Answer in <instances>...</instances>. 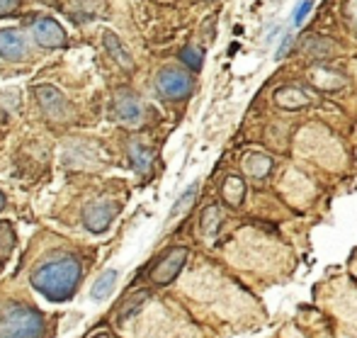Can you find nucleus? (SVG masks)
Here are the masks:
<instances>
[{"instance_id":"20e7f679","label":"nucleus","mask_w":357,"mask_h":338,"mask_svg":"<svg viewBox=\"0 0 357 338\" xmlns=\"http://www.w3.org/2000/svg\"><path fill=\"white\" fill-rule=\"evenodd\" d=\"M34 95H37V103L47 119H52V122H66V119H71L73 108L61 90H56L54 85H37Z\"/></svg>"},{"instance_id":"7ed1b4c3","label":"nucleus","mask_w":357,"mask_h":338,"mask_svg":"<svg viewBox=\"0 0 357 338\" xmlns=\"http://www.w3.org/2000/svg\"><path fill=\"white\" fill-rule=\"evenodd\" d=\"M195 88V80L188 71L165 66L155 75V90L163 95L165 100H185Z\"/></svg>"},{"instance_id":"5701e85b","label":"nucleus","mask_w":357,"mask_h":338,"mask_svg":"<svg viewBox=\"0 0 357 338\" xmlns=\"http://www.w3.org/2000/svg\"><path fill=\"white\" fill-rule=\"evenodd\" d=\"M291 42H294V39H291V34H289V32H287L284 37L280 39V47H278V52H275V59H278V61H282V59L287 57V52H289Z\"/></svg>"},{"instance_id":"6e6552de","label":"nucleus","mask_w":357,"mask_h":338,"mask_svg":"<svg viewBox=\"0 0 357 338\" xmlns=\"http://www.w3.org/2000/svg\"><path fill=\"white\" fill-rule=\"evenodd\" d=\"M114 110H117V117L122 119L124 124H129V127L142 124V119H144L142 100H139L134 93H129V90H122V93L117 95V100H114Z\"/></svg>"},{"instance_id":"b1692460","label":"nucleus","mask_w":357,"mask_h":338,"mask_svg":"<svg viewBox=\"0 0 357 338\" xmlns=\"http://www.w3.org/2000/svg\"><path fill=\"white\" fill-rule=\"evenodd\" d=\"M17 8H20V0H0V17L13 15Z\"/></svg>"},{"instance_id":"393cba45","label":"nucleus","mask_w":357,"mask_h":338,"mask_svg":"<svg viewBox=\"0 0 357 338\" xmlns=\"http://www.w3.org/2000/svg\"><path fill=\"white\" fill-rule=\"evenodd\" d=\"M3 207H5V195L0 193V210H3Z\"/></svg>"},{"instance_id":"2eb2a0df","label":"nucleus","mask_w":357,"mask_h":338,"mask_svg":"<svg viewBox=\"0 0 357 338\" xmlns=\"http://www.w3.org/2000/svg\"><path fill=\"white\" fill-rule=\"evenodd\" d=\"M221 221H224V216H221V207L219 205H209L207 210L202 212V234H204V239H209V241L216 239Z\"/></svg>"},{"instance_id":"4be33fe9","label":"nucleus","mask_w":357,"mask_h":338,"mask_svg":"<svg viewBox=\"0 0 357 338\" xmlns=\"http://www.w3.org/2000/svg\"><path fill=\"white\" fill-rule=\"evenodd\" d=\"M343 20L348 22V27L353 29V32H357V0H345Z\"/></svg>"},{"instance_id":"dca6fc26","label":"nucleus","mask_w":357,"mask_h":338,"mask_svg":"<svg viewBox=\"0 0 357 338\" xmlns=\"http://www.w3.org/2000/svg\"><path fill=\"white\" fill-rule=\"evenodd\" d=\"M245 198V183L243 178H238V175H229L224 183V200L229 203L231 207H238L243 203Z\"/></svg>"},{"instance_id":"1a4fd4ad","label":"nucleus","mask_w":357,"mask_h":338,"mask_svg":"<svg viewBox=\"0 0 357 338\" xmlns=\"http://www.w3.org/2000/svg\"><path fill=\"white\" fill-rule=\"evenodd\" d=\"M27 54V42L17 29H0V57L5 61H20Z\"/></svg>"},{"instance_id":"ddd939ff","label":"nucleus","mask_w":357,"mask_h":338,"mask_svg":"<svg viewBox=\"0 0 357 338\" xmlns=\"http://www.w3.org/2000/svg\"><path fill=\"white\" fill-rule=\"evenodd\" d=\"M243 168H245V173H248L250 178L263 180L265 175L273 170V159H270V156H265V154H250V156H245V159H243Z\"/></svg>"},{"instance_id":"f3484780","label":"nucleus","mask_w":357,"mask_h":338,"mask_svg":"<svg viewBox=\"0 0 357 338\" xmlns=\"http://www.w3.org/2000/svg\"><path fill=\"white\" fill-rule=\"evenodd\" d=\"M117 270H105L102 275H100V280L93 285V290H90V297H93L95 302H102L105 297L109 295V292L114 290V282H117Z\"/></svg>"},{"instance_id":"9b49d317","label":"nucleus","mask_w":357,"mask_h":338,"mask_svg":"<svg viewBox=\"0 0 357 338\" xmlns=\"http://www.w3.org/2000/svg\"><path fill=\"white\" fill-rule=\"evenodd\" d=\"M275 103L284 110H299L304 105H309V95L301 88H296V85H284V88H280L275 93Z\"/></svg>"},{"instance_id":"f03ea898","label":"nucleus","mask_w":357,"mask_h":338,"mask_svg":"<svg viewBox=\"0 0 357 338\" xmlns=\"http://www.w3.org/2000/svg\"><path fill=\"white\" fill-rule=\"evenodd\" d=\"M44 319L37 309L17 302L0 307V338H42Z\"/></svg>"},{"instance_id":"39448f33","label":"nucleus","mask_w":357,"mask_h":338,"mask_svg":"<svg viewBox=\"0 0 357 338\" xmlns=\"http://www.w3.org/2000/svg\"><path fill=\"white\" fill-rule=\"evenodd\" d=\"M188 256H190L188 249H183V246H180V249H170L168 254H165L163 258L153 265V270H151L153 282H158V285H168V282H173L175 277H178V272L183 270Z\"/></svg>"},{"instance_id":"412c9836","label":"nucleus","mask_w":357,"mask_h":338,"mask_svg":"<svg viewBox=\"0 0 357 338\" xmlns=\"http://www.w3.org/2000/svg\"><path fill=\"white\" fill-rule=\"evenodd\" d=\"M311 8H314V0H301L299 5H296L294 15H291V27H301L306 20V15L311 13Z\"/></svg>"},{"instance_id":"9d476101","label":"nucleus","mask_w":357,"mask_h":338,"mask_svg":"<svg viewBox=\"0 0 357 338\" xmlns=\"http://www.w3.org/2000/svg\"><path fill=\"white\" fill-rule=\"evenodd\" d=\"M102 44L105 49H107V54L114 59V61L119 64L124 71H134V59L132 54L127 52V47H124L122 42H119V37L114 32H109V29H105L102 32Z\"/></svg>"},{"instance_id":"a211bd4d","label":"nucleus","mask_w":357,"mask_h":338,"mask_svg":"<svg viewBox=\"0 0 357 338\" xmlns=\"http://www.w3.org/2000/svg\"><path fill=\"white\" fill-rule=\"evenodd\" d=\"M202 49L192 47V44H188V47L180 49V61L185 64L190 71H199L202 68Z\"/></svg>"},{"instance_id":"4468645a","label":"nucleus","mask_w":357,"mask_h":338,"mask_svg":"<svg viewBox=\"0 0 357 338\" xmlns=\"http://www.w3.org/2000/svg\"><path fill=\"white\" fill-rule=\"evenodd\" d=\"M197 193H199V185H197V183H192L188 190H185L183 195H180L178 203L173 205V210H170V214H168V221H178V219H183V216L188 214L190 210H192L195 200H197Z\"/></svg>"},{"instance_id":"6ab92c4d","label":"nucleus","mask_w":357,"mask_h":338,"mask_svg":"<svg viewBox=\"0 0 357 338\" xmlns=\"http://www.w3.org/2000/svg\"><path fill=\"white\" fill-rule=\"evenodd\" d=\"M304 52L309 54H316L319 59L328 57L331 52H333V47H331V39H321V37H309L304 42Z\"/></svg>"},{"instance_id":"aec40b11","label":"nucleus","mask_w":357,"mask_h":338,"mask_svg":"<svg viewBox=\"0 0 357 338\" xmlns=\"http://www.w3.org/2000/svg\"><path fill=\"white\" fill-rule=\"evenodd\" d=\"M311 78H314V83L319 85V88H324V90H331V83H328V80H335V83H343V75L335 73V71H331V68H316L314 73H311Z\"/></svg>"},{"instance_id":"f8f14e48","label":"nucleus","mask_w":357,"mask_h":338,"mask_svg":"<svg viewBox=\"0 0 357 338\" xmlns=\"http://www.w3.org/2000/svg\"><path fill=\"white\" fill-rule=\"evenodd\" d=\"M129 159H132L134 170L146 175L151 170V166H153V151L146 144H142V141H132L129 144Z\"/></svg>"},{"instance_id":"0eeeda50","label":"nucleus","mask_w":357,"mask_h":338,"mask_svg":"<svg viewBox=\"0 0 357 338\" xmlns=\"http://www.w3.org/2000/svg\"><path fill=\"white\" fill-rule=\"evenodd\" d=\"M114 212H117V205H112V203L88 205L83 212L85 229L93 231V234H102V231H107L109 224H112V219H114Z\"/></svg>"},{"instance_id":"423d86ee","label":"nucleus","mask_w":357,"mask_h":338,"mask_svg":"<svg viewBox=\"0 0 357 338\" xmlns=\"http://www.w3.org/2000/svg\"><path fill=\"white\" fill-rule=\"evenodd\" d=\"M34 42L44 49H59L66 44V29L52 17H37L32 22Z\"/></svg>"},{"instance_id":"f257e3e1","label":"nucleus","mask_w":357,"mask_h":338,"mask_svg":"<svg viewBox=\"0 0 357 338\" xmlns=\"http://www.w3.org/2000/svg\"><path fill=\"white\" fill-rule=\"evenodd\" d=\"M80 275H83L80 260L73 258V256H63V258H54L39 265L32 272V287L37 292H42L47 300L63 302L75 292Z\"/></svg>"}]
</instances>
